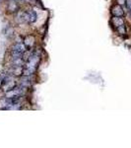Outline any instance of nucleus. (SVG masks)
Instances as JSON below:
<instances>
[{"instance_id":"obj_7","label":"nucleus","mask_w":131,"mask_h":148,"mask_svg":"<svg viewBox=\"0 0 131 148\" xmlns=\"http://www.w3.org/2000/svg\"><path fill=\"white\" fill-rule=\"evenodd\" d=\"M23 70H24L23 66L13 65V67H12V69L10 70V73L14 76H21V75H23Z\"/></svg>"},{"instance_id":"obj_9","label":"nucleus","mask_w":131,"mask_h":148,"mask_svg":"<svg viewBox=\"0 0 131 148\" xmlns=\"http://www.w3.org/2000/svg\"><path fill=\"white\" fill-rule=\"evenodd\" d=\"M116 30H117V32H118V34H119V35H121V36H125L126 35V27H125L124 24L119 26V27H117V28H116Z\"/></svg>"},{"instance_id":"obj_11","label":"nucleus","mask_w":131,"mask_h":148,"mask_svg":"<svg viewBox=\"0 0 131 148\" xmlns=\"http://www.w3.org/2000/svg\"><path fill=\"white\" fill-rule=\"evenodd\" d=\"M125 4H126V6H127V8L129 9V10H131V0H126Z\"/></svg>"},{"instance_id":"obj_4","label":"nucleus","mask_w":131,"mask_h":148,"mask_svg":"<svg viewBox=\"0 0 131 148\" xmlns=\"http://www.w3.org/2000/svg\"><path fill=\"white\" fill-rule=\"evenodd\" d=\"M111 13L113 16H116V17H122L124 15V11H123L122 7L119 4L113 5L111 9Z\"/></svg>"},{"instance_id":"obj_10","label":"nucleus","mask_w":131,"mask_h":148,"mask_svg":"<svg viewBox=\"0 0 131 148\" xmlns=\"http://www.w3.org/2000/svg\"><path fill=\"white\" fill-rule=\"evenodd\" d=\"M17 5L15 4V2L14 1H11L10 3H9V5H8V10H10L12 12H14V11H16L17 10Z\"/></svg>"},{"instance_id":"obj_5","label":"nucleus","mask_w":131,"mask_h":148,"mask_svg":"<svg viewBox=\"0 0 131 148\" xmlns=\"http://www.w3.org/2000/svg\"><path fill=\"white\" fill-rule=\"evenodd\" d=\"M23 44L26 46L27 49H31L35 45V37H34V36H32V35L26 36V37L24 38Z\"/></svg>"},{"instance_id":"obj_12","label":"nucleus","mask_w":131,"mask_h":148,"mask_svg":"<svg viewBox=\"0 0 131 148\" xmlns=\"http://www.w3.org/2000/svg\"><path fill=\"white\" fill-rule=\"evenodd\" d=\"M116 1H117V4H119V5H123V4H125L126 0H116Z\"/></svg>"},{"instance_id":"obj_2","label":"nucleus","mask_w":131,"mask_h":148,"mask_svg":"<svg viewBox=\"0 0 131 148\" xmlns=\"http://www.w3.org/2000/svg\"><path fill=\"white\" fill-rule=\"evenodd\" d=\"M27 51V47L23 42H17L12 49V58H17V57H22L23 53Z\"/></svg>"},{"instance_id":"obj_3","label":"nucleus","mask_w":131,"mask_h":148,"mask_svg":"<svg viewBox=\"0 0 131 148\" xmlns=\"http://www.w3.org/2000/svg\"><path fill=\"white\" fill-rule=\"evenodd\" d=\"M23 92H24V90L22 87H15L14 89L7 91L5 94V97L6 98H15V97L21 96V95L23 94Z\"/></svg>"},{"instance_id":"obj_6","label":"nucleus","mask_w":131,"mask_h":148,"mask_svg":"<svg viewBox=\"0 0 131 148\" xmlns=\"http://www.w3.org/2000/svg\"><path fill=\"white\" fill-rule=\"evenodd\" d=\"M11 106V100L9 98H3L0 99V110H8Z\"/></svg>"},{"instance_id":"obj_8","label":"nucleus","mask_w":131,"mask_h":148,"mask_svg":"<svg viewBox=\"0 0 131 148\" xmlns=\"http://www.w3.org/2000/svg\"><path fill=\"white\" fill-rule=\"evenodd\" d=\"M111 24H113V26H114L115 28H117V27H119V26L124 24V20H123L121 17H116V16H113V17L111 18Z\"/></svg>"},{"instance_id":"obj_1","label":"nucleus","mask_w":131,"mask_h":148,"mask_svg":"<svg viewBox=\"0 0 131 148\" xmlns=\"http://www.w3.org/2000/svg\"><path fill=\"white\" fill-rule=\"evenodd\" d=\"M19 18L21 19L22 22L32 24V23H35V21H37V13L33 10L21 12L20 15H19Z\"/></svg>"}]
</instances>
